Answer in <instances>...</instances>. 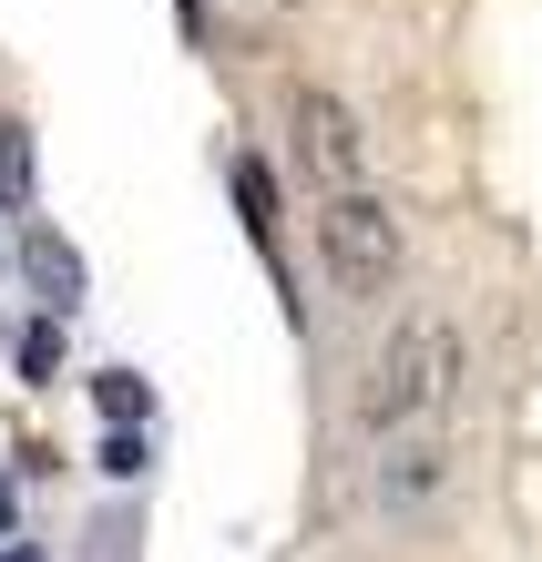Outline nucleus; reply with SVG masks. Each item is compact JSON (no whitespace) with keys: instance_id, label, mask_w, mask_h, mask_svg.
<instances>
[{"instance_id":"1","label":"nucleus","mask_w":542,"mask_h":562,"mask_svg":"<svg viewBox=\"0 0 542 562\" xmlns=\"http://www.w3.org/2000/svg\"><path fill=\"white\" fill-rule=\"evenodd\" d=\"M451 389H461V338H451V317H440V307H410V317L389 327L368 389H358V429H368V440H399V429L440 419Z\"/></svg>"},{"instance_id":"2","label":"nucleus","mask_w":542,"mask_h":562,"mask_svg":"<svg viewBox=\"0 0 542 562\" xmlns=\"http://www.w3.org/2000/svg\"><path fill=\"white\" fill-rule=\"evenodd\" d=\"M318 256H328V277H338V296H379L399 286V215L379 205V194H328L318 205Z\"/></svg>"},{"instance_id":"3","label":"nucleus","mask_w":542,"mask_h":562,"mask_svg":"<svg viewBox=\"0 0 542 562\" xmlns=\"http://www.w3.org/2000/svg\"><path fill=\"white\" fill-rule=\"evenodd\" d=\"M287 123H297V154H308L318 194H358L368 184V134H358V113L338 103L328 82H297L287 92Z\"/></svg>"},{"instance_id":"4","label":"nucleus","mask_w":542,"mask_h":562,"mask_svg":"<svg viewBox=\"0 0 542 562\" xmlns=\"http://www.w3.org/2000/svg\"><path fill=\"white\" fill-rule=\"evenodd\" d=\"M440 491H451V450H440L430 429H420V440H399V450H379V460H368V502H379V512H430Z\"/></svg>"},{"instance_id":"5","label":"nucleus","mask_w":542,"mask_h":562,"mask_svg":"<svg viewBox=\"0 0 542 562\" xmlns=\"http://www.w3.org/2000/svg\"><path fill=\"white\" fill-rule=\"evenodd\" d=\"M21 267H31V286L52 296V317H62V307H82V246H73V236H52V225H31Z\"/></svg>"},{"instance_id":"6","label":"nucleus","mask_w":542,"mask_h":562,"mask_svg":"<svg viewBox=\"0 0 542 562\" xmlns=\"http://www.w3.org/2000/svg\"><path fill=\"white\" fill-rule=\"evenodd\" d=\"M31 205V123H0V215Z\"/></svg>"},{"instance_id":"7","label":"nucleus","mask_w":542,"mask_h":562,"mask_svg":"<svg viewBox=\"0 0 542 562\" xmlns=\"http://www.w3.org/2000/svg\"><path fill=\"white\" fill-rule=\"evenodd\" d=\"M92 409H103L113 429H123V419H133V429H144V409H154V389H144V379H133V369H103V379H92Z\"/></svg>"},{"instance_id":"8","label":"nucleus","mask_w":542,"mask_h":562,"mask_svg":"<svg viewBox=\"0 0 542 562\" xmlns=\"http://www.w3.org/2000/svg\"><path fill=\"white\" fill-rule=\"evenodd\" d=\"M235 205H246L256 236H277V184H266V164H256V154H235Z\"/></svg>"},{"instance_id":"9","label":"nucleus","mask_w":542,"mask_h":562,"mask_svg":"<svg viewBox=\"0 0 542 562\" xmlns=\"http://www.w3.org/2000/svg\"><path fill=\"white\" fill-rule=\"evenodd\" d=\"M21 379H31V389H52V379H62V317L21 327Z\"/></svg>"},{"instance_id":"10","label":"nucleus","mask_w":542,"mask_h":562,"mask_svg":"<svg viewBox=\"0 0 542 562\" xmlns=\"http://www.w3.org/2000/svg\"><path fill=\"white\" fill-rule=\"evenodd\" d=\"M103 471H113V481H133V471H144V440H123V429H113V440H103Z\"/></svg>"},{"instance_id":"11","label":"nucleus","mask_w":542,"mask_h":562,"mask_svg":"<svg viewBox=\"0 0 542 562\" xmlns=\"http://www.w3.org/2000/svg\"><path fill=\"white\" fill-rule=\"evenodd\" d=\"M0 562H42V552H0Z\"/></svg>"},{"instance_id":"12","label":"nucleus","mask_w":542,"mask_h":562,"mask_svg":"<svg viewBox=\"0 0 542 562\" xmlns=\"http://www.w3.org/2000/svg\"><path fill=\"white\" fill-rule=\"evenodd\" d=\"M287 11H297V0H287Z\"/></svg>"}]
</instances>
